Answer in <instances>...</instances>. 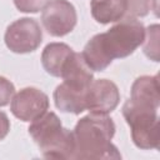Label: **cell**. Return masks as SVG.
I'll use <instances>...</instances> for the list:
<instances>
[{
	"label": "cell",
	"mask_w": 160,
	"mask_h": 160,
	"mask_svg": "<svg viewBox=\"0 0 160 160\" xmlns=\"http://www.w3.org/2000/svg\"><path fill=\"white\" fill-rule=\"evenodd\" d=\"M49 109L48 95L36 88H24L16 92L10 102L12 115L21 121L30 122L44 115Z\"/></svg>",
	"instance_id": "52a82bcc"
},
{
	"label": "cell",
	"mask_w": 160,
	"mask_h": 160,
	"mask_svg": "<svg viewBox=\"0 0 160 160\" xmlns=\"http://www.w3.org/2000/svg\"><path fill=\"white\" fill-rule=\"evenodd\" d=\"M15 94L14 84L4 76H0V106L8 105Z\"/></svg>",
	"instance_id": "e0dca14e"
},
{
	"label": "cell",
	"mask_w": 160,
	"mask_h": 160,
	"mask_svg": "<svg viewBox=\"0 0 160 160\" xmlns=\"http://www.w3.org/2000/svg\"><path fill=\"white\" fill-rule=\"evenodd\" d=\"M130 100H132L136 104L159 109V105H160L159 76L142 75L138 78L131 85Z\"/></svg>",
	"instance_id": "8fae6325"
},
{
	"label": "cell",
	"mask_w": 160,
	"mask_h": 160,
	"mask_svg": "<svg viewBox=\"0 0 160 160\" xmlns=\"http://www.w3.org/2000/svg\"><path fill=\"white\" fill-rule=\"evenodd\" d=\"M159 39H160V26L158 24H152L145 29V39L142 51L150 60L158 62L159 61Z\"/></svg>",
	"instance_id": "5bb4252c"
},
{
	"label": "cell",
	"mask_w": 160,
	"mask_h": 160,
	"mask_svg": "<svg viewBox=\"0 0 160 160\" xmlns=\"http://www.w3.org/2000/svg\"><path fill=\"white\" fill-rule=\"evenodd\" d=\"M4 41L8 49L12 52H32L40 46L42 41V31L35 19L21 18L6 28Z\"/></svg>",
	"instance_id": "5b68a950"
},
{
	"label": "cell",
	"mask_w": 160,
	"mask_h": 160,
	"mask_svg": "<svg viewBox=\"0 0 160 160\" xmlns=\"http://www.w3.org/2000/svg\"><path fill=\"white\" fill-rule=\"evenodd\" d=\"M122 116L130 126L131 139L135 146L142 150L159 149V115L158 109L126 100L122 106Z\"/></svg>",
	"instance_id": "277c9868"
},
{
	"label": "cell",
	"mask_w": 160,
	"mask_h": 160,
	"mask_svg": "<svg viewBox=\"0 0 160 160\" xmlns=\"http://www.w3.org/2000/svg\"><path fill=\"white\" fill-rule=\"evenodd\" d=\"M74 50L64 42H50L48 44L41 54V64L48 74L55 78L61 76L64 65L66 64Z\"/></svg>",
	"instance_id": "7c38bea8"
},
{
	"label": "cell",
	"mask_w": 160,
	"mask_h": 160,
	"mask_svg": "<svg viewBox=\"0 0 160 160\" xmlns=\"http://www.w3.org/2000/svg\"><path fill=\"white\" fill-rule=\"evenodd\" d=\"M28 130L44 158L72 159V131L62 128V124L55 112L46 111L40 118L31 121Z\"/></svg>",
	"instance_id": "3957f363"
},
{
	"label": "cell",
	"mask_w": 160,
	"mask_h": 160,
	"mask_svg": "<svg viewBox=\"0 0 160 160\" xmlns=\"http://www.w3.org/2000/svg\"><path fill=\"white\" fill-rule=\"evenodd\" d=\"M50 0H14L16 9L21 12H39L49 4Z\"/></svg>",
	"instance_id": "2e32d148"
},
{
	"label": "cell",
	"mask_w": 160,
	"mask_h": 160,
	"mask_svg": "<svg viewBox=\"0 0 160 160\" xmlns=\"http://www.w3.org/2000/svg\"><path fill=\"white\" fill-rule=\"evenodd\" d=\"M155 0H128V9L125 18H142L146 16L152 9Z\"/></svg>",
	"instance_id": "9a60e30c"
},
{
	"label": "cell",
	"mask_w": 160,
	"mask_h": 160,
	"mask_svg": "<svg viewBox=\"0 0 160 160\" xmlns=\"http://www.w3.org/2000/svg\"><path fill=\"white\" fill-rule=\"evenodd\" d=\"M145 39L144 24L134 18H124L108 31L94 35L81 52L92 71H104L114 59L131 55Z\"/></svg>",
	"instance_id": "6da1fadb"
},
{
	"label": "cell",
	"mask_w": 160,
	"mask_h": 160,
	"mask_svg": "<svg viewBox=\"0 0 160 160\" xmlns=\"http://www.w3.org/2000/svg\"><path fill=\"white\" fill-rule=\"evenodd\" d=\"M86 90L88 89H78L70 86L62 81L54 90L55 106L62 112H71L75 115L81 114L86 110Z\"/></svg>",
	"instance_id": "30bf717a"
},
{
	"label": "cell",
	"mask_w": 160,
	"mask_h": 160,
	"mask_svg": "<svg viewBox=\"0 0 160 160\" xmlns=\"http://www.w3.org/2000/svg\"><path fill=\"white\" fill-rule=\"evenodd\" d=\"M10 131V120L8 115L0 110V140L5 139Z\"/></svg>",
	"instance_id": "ac0fdd59"
},
{
	"label": "cell",
	"mask_w": 160,
	"mask_h": 160,
	"mask_svg": "<svg viewBox=\"0 0 160 160\" xmlns=\"http://www.w3.org/2000/svg\"><path fill=\"white\" fill-rule=\"evenodd\" d=\"M128 0H91L90 10L99 24L116 22L125 18Z\"/></svg>",
	"instance_id": "4fadbf2b"
},
{
	"label": "cell",
	"mask_w": 160,
	"mask_h": 160,
	"mask_svg": "<svg viewBox=\"0 0 160 160\" xmlns=\"http://www.w3.org/2000/svg\"><path fill=\"white\" fill-rule=\"evenodd\" d=\"M78 15L75 6L68 0H51L44 8L41 22L51 36H65L76 25Z\"/></svg>",
	"instance_id": "8992f818"
},
{
	"label": "cell",
	"mask_w": 160,
	"mask_h": 160,
	"mask_svg": "<svg viewBox=\"0 0 160 160\" xmlns=\"http://www.w3.org/2000/svg\"><path fill=\"white\" fill-rule=\"evenodd\" d=\"M86 110L95 114L114 111L120 101V92L115 82L108 79L92 80L86 90Z\"/></svg>",
	"instance_id": "ba28073f"
},
{
	"label": "cell",
	"mask_w": 160,
	"mask_h": 160,
	"mask_svg": "<svg viewBox=\"0 0 160 160\" xmlns=\"http://www.w3.org/2000/svg\"><path fill=\"white\" fill-rule=\"evenodd\" d=\"M114 135L115 122L108 115L90 112L81 118L72 130V159H121V154L118 148L111 142Z\"/></svg>",
	"instance_id": "7a4b0ae2"
},
{
	"label": "cell",
	"mask_w": 160,
	"mask_h": 160,
	"mask_svg": "<svg viewBox=\"0 0 160 160\" xmlns=\"http://www.w3.org/2000/svg\"><path fill=\"white\" fill-rule=\"evenodd\" d=\"M60 78L70 86L78 89H88L94 80V74L85 62L81 52L74 51L64 65Z\"/></svg>",
	"instance_id": "9c48e42d"
}]
</instances>
